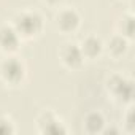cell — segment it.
Segmentation results:
<instances>
[{"label":"cell","mask_w":135,"mask_h":135,"mask_svg":"<svg viewBox=\"0 0 135 135\" xmlns=\"http://www.w3.org/2000/svg\"><path fill=\"white\" fill-rule=\"evenodd\" d=\"M13 27L16 29V32L19 33L21 38L30 40V38L38 37L43 32L45 19L35 10H24V11H21L15 16Z\"/></svg>","instance_id":"1"},{"label":"cell","mask_w":135,"mask_h":135,"mask_svg":"<svg viewBox=\"0 0 135 135\" xmlns=\"http://www.w3.org/2000/svg\"><path fill=\"white\" fill-rule=\"evenodd\" d=\"M59 59L64 64V67L70 70H78L84 64V56L81 52V48L78 43H65L59 49Z\"/></svg>","instance_id":"5"},{"label":"cell","mask_w":135,"mask_h":135,"mask_svg":"<svg viewBox=\"0 0 135 135\" xmlns=\"http://www.w3.org/2000/svg\"><path fill=\"white\" fill-rule=\"evenodd\" d=\"M107 121L100 111H89L84 116V130L88 133H102Z\"/></svg>","instance_id":"10"},{"label":"cell","mask_w":135,"mask_h":135,"mask_svg":"<svg viewBox=\"0 0 135 135\" xmlns=\"http://www.w3.org/2000/svg\"><path fill=\"white\" fill-rule=\"evenodd\" d=\"M133 114H132V110L129 108V111H127V114H126V130L127 132H133V118H132Z\"/></svg>","instance_id":"13"},{"label":"cell","mask_w":135,"mask_h":135,"mask_svg":"<svg viewBox=\"0 0 135 135\" xmlns=\"http://www.w3.org/2000/svg\"><path fill=\"white\" fill-rule=\"evenodd\" d=\"M78 45L81 48V52H83L84 59H89V60L100 57L102 52H103V41L97 35H92V33L86 35Z\"/></svg>","instance_id":"8"},{"label":"cell","mask_w":135,"mask_h":135,"mask_svg":"<svg viewBox=\"0 0 135 135\" xmlns=\"http://www.w3.org/2000/svg\"><path fill=\"white\" fill-rule=\"evenodd\" d=\"M54 26H56V29L60 33L72 35V33H75L80 29L81 16H80V13L75 8H69V7L60 8L56 13V16H54Z\"/></svg>","instance_id":"4"},{"label":"cell","mask_w":135,"mask_h":135,"mask_svg":"<svg viewBox=\"0 0 135 135\" xmlns=\"http://www.w3.org/2000/svg\"><path fill=\"white\" fill-rule=\"evenodd\" d=\"M116 33L122 35L124 38H127L129 41L133 38V15L132 13H127V15H122L118 21V26H116Z\"/></svg>","instance_id":"11"},{"label":"cell","mask_w":135,"mask_h":135,"mask_svg":"<svg viewBox=\"0 0 135 135\" xmlns=\"http://www.w3.org/2000/svg\"><path fill=\"white\" fill-rule=\"evenodd\" d=\"M22 38L13 27V24L0 26V51L5 54H15L21 46Z\"/></svg>","instance_id":"7"},{"label":"cell","mask_w":135,"mask_h":135,"mask_svg":"<svg viewBox=\"0 0 135 135\" xmlns=\"http://www.w3.org/2000/svg\"><path fill=\"white\" fill-rule=\"evenodd\" d=\"M26 75H27L26 64L19 57H16L13 54H8L0 62V80L5 84L16 88V86L24 83Z\"/></svg>","instance_id":"2"},{"label":"cell","mask_w":135,"mask_h":135,"mask_svg":"<svg viewBox=\"0 0 135 135\" xmlns=\"http://www.w3.org/2000/svg\"><path fill=\"white\" fill-rule=\"evenodd\" d=\"M107 92L111 95L113 100L129 105L133 100V81L124 75L114 73L107 80Z\"/></svg>","instance_id":"3"},{"label":"cell","mask_w":135,"mask_h":135,"mask_svg":"<svg viewBox=\"0 0 135 135\" xmlns=\"http://www.w3.org/2000/svg\"><path fill=\"white\" fill-rule=\"evenodd\" d=\"M37 127H38L40 133H48V135H62V133H67V127L56 116V113L51 111V110H45L37 118Z\"/></svg>","instance_id":"6"},{"label":"cell","mask_w":135,"mask_h":135,"mask_svg":"<svg viewBox=\"0 0 135 135\" xmlns=\"http://www.w3.org/2000/svg\"><path fill=\"white\" fill-rule=\"evenodd\" d=\"M43 2H45L46 5H49V7H59L64 0H43Z\"/></svg>","instance_id":"14"},{"label":"cell","mask_w":135,"mask_h":135,"mask_svg":"<svg viewBox=\"0 0 135 135\" xmlns=\"http://www.w3.org/2000/svg\"><path fill=\"white\" fill-rule=\"evenodd\" d=\"M127 49H129V40L119 33L111 35L110 40L103 43V51H107L108 56L113 59H121L122 56H126Z\"/></svg>","instance_id":"9"},{"label":"cell","mask_w":135,"mask_h":135,"mask_svg":"<svg viewBox=\"0 0 135 135\" xmlns=\"http://www.w3.org/2000/svg\"><path fill=\"white\" fill-rule=\"evenodd\" d=\"M16 132L15 122L8 116H0V135H11Z\"/></svg>","instance_id":"12"}]
</instances>
